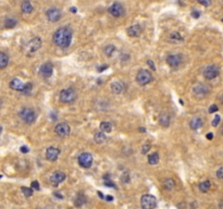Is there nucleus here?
I'll use <instances>...</instances> for the list:
<instances>
[{"label": "nucleus", "mask_w": 223, "mask_h": 209, "mask_svg": "<svg viewBox=\"0 0 223 209\" xmlns=\"http://www.w3.org/2000/svg\"><path fill=\"white\" fill-rule=\"evenodd\" d=\"M77 161H79V165L82 168L88 169L92 165V156L89 152H82L77 158Z\"/></svg>", "instance_id": "nucleus-8"}, {"label": "nucleus", "mask_w": 223, "mask_h": 209, "mask_svg": "<svg viewBox=\"0 0 223 209\" xmlns=\"http://www.w3.org/2000/svg\"><path fill=\"white\" fill-rule=\"evenodd\" d=\"M197 2L200 3L201 5L204 7H209L211 5V0H197Z\"/></svg>", "instance_id": "nucleus-37"}, {"label": "nucleus", "mask_w": 223, "mask_h": 209, "mask_svg": "<svg viewBox=\"0 0 223 209\" xmlns=\"http://www.w3.org/2000/svg\"><path fill=\"white\" fill-rule=\"evenodd\" d=\"M53 195L56 196V197H57V198H59V199H62V198H63V196L61 195V194L57 193V192H54V193H53Z\"/></svg>", "instance_id": "nucleus-47"}, {"label": "nucleus", "mask_w": 223, "mask_h": 209, "mask_svg": "<svg viewBox=\"0 0 223 209\" xmlns=\"http://www.w3.org/2000/svg\"><path fill=\"white\" fill-rule=\"evenodd\" d=\"M210 186H211L210 181H204V182H201L200 184H199V190H200L202 193H207V192L209 191Z\"/></svg>", "instance_id": "nucleus-31"}, {"label": "nucleus", "mask_w": 223, "mask_h": 209, "mask_svg": "<svg viewBox=\"0 0 223 209\" xmlns=\"http://www.w3.org/2000/svg\"><path fill=\"white\" fill-rule=\"evenodd\" d=\"M159 162V154L158 152H152L151 155L148 156V163L151 166H155Z\"/></svg>", "instance_id": "nucleus-28"}, {"label": "nucleus", "mask_w": 223, "mask_h": 209, "mask_svg": "<svg viewBox=\"0 0 223 209\" xmlns=\"http://www.w3.org/2000/svg\"><path fill=\"white\" fill-rule=\"evenodd\" d=\"M70 132H71V128L66 122L59 123L54 128V133L57 134L59 137H65V136H68L70 134Z\"/></svg>", "instance_id": "nucleus-11"}, {"label": "nucleus", "mask_w": 223, "mask_h": 209, "mask_svg": "<svg viewBox=\"0 0 223 209\" xmlns=\"http://www.w3.org/2000/svg\"><path fill=\"white\" fill-rule=\"evenodd\" d=\"M76 92L70 87V88H64L60 92V101L64 103H71L76 99Z\"/></svg>", "instance_id": "nucleus-4"}, {"label": "nucleus", "mask_w": 223, "mask_h": 209, "mask_svg": "<svg viewBox=\"0 0 223 209\" xmlns=\"http://www.w3.org/2000/svg\"><path fill=\"white\" fill-rule=\"evenodd\" d=\"M20 118L26 124H32L37 119V114L32 108H23L20 111Z\"/></svg>", "instance_id": "nucleus-3"}, {"label": "nucleus", "mask_w": 223, "mask_h": 209, "mask_svg": "<svg viewBox=\"0 0 223 209\" xmlns=\"http://www.w3.org/2000/svg\"><path fill=\"white\" fill-rule=\"evenodd\" d=\"M33 90V84H32V83H26V84H25L24 90H23V92H22V93H24V94L28 95V94H30L31 90Z\"/></svg>", "instance_id": "nucleus-35"}, {"label": "nucleus", "mask_w": 223, "mask_h": 209, "mask_svg": "<svg viewBox=\"0 0 223 209\" xmlns=\"http://www.w3.org/2000/svg\"><path fill=\"white\" fill-rule=\"evenodd\" d=\"M151 81H152V75L149 71L145 70V69H141V70L138 71V73L136 75V82L139 85L145 86V85L149 84Z\"/></svg>", "instance_id": "nucleus-5"}, {"label": "nucleus", "mask_w": 223, "mask_h": 209, "mask_svg": "<svg viewBox=\"0 0 223 209\" xmlns=\"http://www.w3.org/2000/svg\"><path fill=\"white\" fill-rule=\"evenodd\" d=\"M201 126H202V119H201V118L195 117V118H193V119L190 120L189 128L192 129V130L196 131V130H198V129H200Z\"/></svg>", "instance_id": "nucleus-21"}, {"label": "nucleus", "mask_w": 223, "mask_h": 209, "mask_svg": "<svg viewBox=\"0 0 223 209\" xmlns=\"http://www.w3.org/2000/svg\"><path fill=\"white\" fill-rule=\"evenodd\" d=\"M109 13L111 14L113 18H121L124 15V7L120 2H114L113 5H111L108 9Z\"/></svg>", "instance_id": "nucleus-10"}, {"label": "nucleus", "mask_w": 223, "mask_h": 209, "mask_svg": "<svg viewBox=\"0 0 223 209\" xmlns=\"http://www.w3.org/2000/svg\"><path fill=\"white\" fill-rule=\"evenodd\" d=\"M43 45V41L39 37H34L32 39L27 41L23 46V52L27 57H32L37 52V50L41 47Z\"/></svg>", "instance_id": "nucleus-2"}, {"label": "nucleus", "mask_w": 223, "mask_h": 209, "mask_svg": "<svg viewBox=\"0 0 223 209\" xmlns=\"http://www.w3.org/2000/svg\"><path fill=\"white\" fill-rule=\"evenodd\" d=\"M209 93H210V88L207 86V85H204V84L196 85L193 88V94L196 98H201V99H202V98L207 97V95H208Z\"/></svg>", "instance_id": "nucleus-9"}, {"label": "nucleus", "mask_w": 223, "mask_h": 209, "mask_svg": "<svg viewBox=\"0 0 223 209\" xmlns=\"http://www.w3.org/2000/svg\"><path fill=\"white\" fill-rule=\"evenodd\" d=\"M183 61V58L181 54H169L166 57V63H168L171 68H176L179 67Z\"/></svg>", "instance_id": "nucleus-13"}, {"label": "nucleus", "mask_w": 223, "mask_h": 209, "mask_svg": "<svg viewBox=\"0 0 223 209\" xmlns=\"http://www.w3.org/2000/svg\"><path fill=\"white\" fill-rule=\"evenodd\" d=\"M217 177L219 179H223V167H220L217 171Z\"/></svg>", "instance_id": "nucleus-41"}, {"label": "nucleus", "mask_w": 223, "mask_h": 209, "mask_svg": "<svg viewBox=\"0 0 223 209\" xmlns=\"http://www.w3.org/2000/svg\"><path fill=\"white\" fill-rule=\"evenodd\" d=\"M9 63V57L5 52H0V69H5Z\"/></svg>", "instance_id": "nucleus-26"}, {"label": "nucleus", "mask_w": 223, "mask_h": 209, "mask_svg": "<svg viewBox=\"0 0 223 209\" xmlns=\"http://www.w3.org/2000/svg\"><path fill=\"white\" fill-rule=\"evenodd\" d=\"M32 188L35 191H39V183L37 182V181H33L32 182Z\"/></svg>", "instance_id": "nucleus-40"}, {"label": "nucleus", "mask_w": 223, "mask_h": 209, "mask_svg": "<svg viewBox=\"0 0 223 209\" xmlns=\"http://www.w3.org/2000/svg\"><path fill=\"white\" fill-rule=\"evenodd\" d=\"M220 122H221V117L220 116H219V114H215V119L212 120V126H218V125L220 124Z\"/></svg>", "instance_id": "nucleus-36"}, {"label": "nucleus", "mask_w": 223, "mask_h": 209, "mask_svg": "<svg viewBox=\"0 0 223 209\" xmlns=\"http://www.w3.org/2000/svg\"><path fill=\"white\" fill-rule=\"evenodd\" d=\"M52 73H53V67H52V64L50 62L44 63V64L40 67L39 74H40L43 77H45V79L50 77V76L52 75Z\"/></svg>", "instance_id": "nucleus-14"}, {"label": "nucleus", "mask_w": 223, "mask_h": 209, "mask_svg": "<svg viewBox=\"0 0 223 209\" xmlns=\"http://www.w3.org/2000/svg\"><path fill=\"white\" fill-rule=\"evenodd\" d=\"M99 128L105 133H110L112 131V124L110 122H108V121H102L100 123V125H99Z\"/></svg>", "instance_id": "nucleus-24"}, {"label": "nucleus", "mask_w": 223, "mask_h": 209, "mask_svg": "<svg viewBox=\"0 0 223 209\" xmlns=\"http://www.w3.org/2000/svg\"><path fill=\"white\" fill-rule=\"evenodd\" d=\"M219 108H218L217 105H211L209 108V113H215V112H218Z\"/></svg>", "instance_id": "nucleus-39"}, {"label": "nucleus", "mask_w": 223, "mask_h": 209, "mask_svg": "<svg viewBox=\"0 0 223 209\" xmlns=\"http://www.w3.org/2000/svg\"><path fill=\"white\" fill-rule=\"evenodd\" d=\"M138 131H139V132H143V133H144V132H145V129H144V128H139V129H138Z\"/></svg>", "instance_id": "nucleus-51"}, {"label": "nucleus", "mask_w": 223, "mask_h": 209, "mask_svg": "<svg viewBox=\"0 0 223 209\" xmlns=\"http://www.w3.org/2000/svg\"><path fill=\"white\" fill-rule=\"evenodd\" d=\"M179 103H181V105L183 106V105H184V101H183L182 99H179Z\"/></svg>", "instance_id": "nucleus-52"}, {"label": "nucleus", "mask_w": 223, "mask_h": 209, "mask_svg": "<svg viewBox=\"0 0 223 209\" xmlns=\"http://www.w3.org/2000/svg\"><path fill=\"white\" fill-rule=\"evenodd\" d=\"M106 69H108V65H101V67H98V71H99V72H102V71H105Z\"/></svg>", "instance_id": "nucleus-45"}, {"label": "nucleus", "mask_w": 223, "mask_h": 209, "mask_svg": "<svg viewBox=\"0 0 223 209\" xmlns=\"http://www.w3.org/2000/svg\"><path fill=\"white\" fill-rule=\"evenodd\" d=\"M222 22H223V19H222Z\"/></svg>", "instance_id": "nucleus-55"}, {"label": "nucleus", "mask_w": 223, "mask_h": 209, "mask_svg": "<svg viewBox=\"0 0 223 209\" xmlns=\"http://www.w3.org/2000/svg\"><path fill=\"white\" fill-rule=\"evenodd\" d=\"M141 205L143 209H155L157 207V198L150 194L143 195L141 198Z\"/></svg>", "instance_id": "nucleus-6"}, {"label": "nucleus", "mask_w": 223, "mask_h": 209, "mask_svg": "<svg viewBox=\"0 0 223 209\" xmlns=\"http://www.w3.org/2000/svg\"><path fill=\"white\" fill-rule=\"evenodd\" d=\"M206 137H207V139H209V141H211V139H213V134H212L211 132H210V133H208V134H207V135H206Z\"/></svg>", "instance_id": "nucleus-48"}, {"label": "nucleus", "mask_w": 223, "mask_h": 209, "mask_svg": "<svg viewBox=\"0 0 223 209\" xmlns=\"http://www.w3.org/2000/svg\"><path fill=\"white\" fill-rule=\"evenodd\" d=\"M60 149L57 147H49L46 150V158L49 161H56L60 156Z\"/></svg>", "instance_id": "nucleus-15"}, {"label": "nucleus", "mask_w": 223, "mask_h": 209, "mask_svg": "<svg viewBox=\"0 0 223 209\" xmlns=\"http://www.w3.org/2000/svg\"><path fill=\"white\" fill-rule=\"evenodd\" d=\"M149 149H150V144H145L144 146H143V148H141V154L146 155L147 152H149Z\"/></svg>", "instance_id": "nucleus-38"}, {"label": "nucleus", "mask_w": 223, "mask_h": 209, "mask_svg": "<svg viewBox=\"0 0 223 209\" xmlns=\"http://www.w3.org/2000/svg\"><path fill=\"white\" fill-rule=\"evenodd\" d=\"M98 195H99V197H100V198H105V196H103L102 194H101V192H99V191H98Z\"/></svg>", "instance_id": "nucleus-50"}, {"label": "nucleus", "mask_w": 223, "mask_h": 209, "mask_svg": "<svg viewBox=\"0 0 223 209\" xmlns=\"http://www.w3.org/2000/svg\"><path fill=\"white\" fill-rule=\"evenodd\" d=\"M221 132H222V134H223V126H222V130H221Z\"/></svg>", "instance_id": "nucleus-54"}, {"label": "nucleus", "mask_w": 223, "mask_h": 209, "mask_svg": "<svg viewBox=\"0 0 223 209\" xmlns=\"http://www.w3.org/2000/svg\"><path fill=\"white\" fill-rule=\"evenodd\" d=\"M221 103H223V96H222V98H221Z\"/></svg>", "instance_id": "nucleus-53"}, {"label": "nucleus", "mask_w": 223, "mask_h": 209, "mask_svg": "<svg viewBox=\"0 0 223 209\" xmlns=\"http://www.w3.org/2000/svg\"><path fill=\"white\" fill-rule=\"evenodd\" d=\"M61 15H62V13H61L60 9L57 8V7H51V8H49L46 12L47 19L50 22H58L61 19Z\"/></svg>", "instance_id": "nucleus-12"}, {"label": "nucleus", "mask_w": 223, "mask_h": 209, "mask_svg": "<svg viewBox=\"0 0 223 209\" xmlns=\"http://www.w3.org/2000/svg\"><path fill=\"white\" fill-rule=\"evenodd\" d=\"M190 14H192V16H193L194 19H198L199 16H200V13H199V12H198V11H197V10H193V11H192V13H190Z\"/></svg>", "instance_id": "nucleus-42"}, {"label": "nucleus", "mask_w": 223, "mask_h": 209, "mask_svg": "<svg viewBox=\"0 0 223 209\" xmlns=\"http://www.w3.org/2000/svg\"><path fill=\"white\" fill-rule=\"evenodd\" d=\"M219 74H220V69L215 64L208 65V67H206L204 70V77L207 80H209V81L210 80L215 79Z\"/></svg>", "instance_id": "nucleus-7"}, {"label": "nucleus", "mask_w": 223, "mask_h": 209, "mask_svg": "<svg viewBox=\"0 0 223 209\" xmlns=\"http://www.w3.org/2000/svg\"><path fill=\"white\" fill-rule=\"evenodd\" d=\"M22 191H23V194H24L26 197H30V196L33 195V188H22Z\"/></svg>", "instance_id": "nucleus-34"}, {"label": "nucleus", "mask_w": 223, "mask_h": 209, "mask_svg": "<svg viewBox=\"0 0 223 209\" xmlns=\"http://www.w3.org/2000/svg\"><path fill=\"white\" fill-rule=\"evenodd\" d=\"M10 87H11V90H13L23 92V90H24V88H25V84L20 79H16V77H15V79L11 80Z\"/></svg>", "instance_id": "nucleus-19"}, {"label": "nucleus", "mask_w": 223, "mask_h": 209, "mask_svg": "<svg viewBox=\"0 0 223 209\" xmlns=\"http://www.w3.org/2000/svg\"><path fill=\"white\" fill-rule=\"evenodd\" d=\"M94 141H95L96 143H98V144L105 143V142L107 141V136H106V134H105V132H102V131L97 132V133L94 135Z\"/></svg>", "instance_id": "nucleus-22"}, {"label": "nucleus", "mask_w": 223, "mask_h": 209, "mask_svg": "<svg viewBox=\"0 0 223 209\" xmlns=\"http://www.w3.org/2000/svg\"><path fill=\"white\" fill-rule=\"evenodd\" d=\"M171 122V119H170V116L166 112H161L160 116H159V124L162 126V128H168Z\"/></svg>", "instance_id": "nucleus-20"}, {"label": "nucleus", "mask_w": 223, "mask_h": 209, "mask_svg": "<svg viewBox=\"0 0 223 209\" xmlns=\"http://www.w3.org/2000/svg\"><path fill=\"white\" fill-rule=\"evenodd\" d=\"M170 39L174 43H176V41H183V37L181 36V34L177 32H173L170 34Z\"/></svg>", "instance_id": "nucleus-32"}, {"label": "nucleus", "mask_w": 223, "mask_h": 209, "mask_svg": "<svg viewBox=\"0 0 223 209\" xmlns=\"http://www.w3.org/2000/svg\"><path fill=\"white\" fill-rule=\"evenodd\" d=\"M72 36H73V32L71 30V27L63 26L58 28L53 33L52 41H53L54 45L60 48H68L72 41Z\"/></svg>", "instance_id": "nucleus-1"}, {"label": "nucleus", "mask_w": 223, "mask_h": 209, "mask_svg": "<svg viewBox=\"0 0 223 209\" xmlns=\"http://www.w3.org/2000/svg\"><path fill=\"white\" fill-rule=\"evenodd\" d=\"M130 174H128V172H124V173L121 175V181H122V183H125V184H128V183H130Z\"/></svg>", "instance_id": "nucleus-33"}, {"label": "nucleus", "mask_w": 223, "mask_h": 209, "mask_svg": "<svg viewBox=\"0 0 223 209\" xmlns=\"http://www.w3.org/2000/svg\"><path fill=\"white\" fill-rule=\"evenodd\" d=\"M147 64H148V67H149L152 71L156 70V67H155V64H154V61H151V60H148V61H147Z\"/></svg>", "instance_id": "nucleus-43"}, {"label": "nucleus", "mask_w": 223, "mask_h": 209, "mask_svg": "<svg viewBox=\"0 0 223 209\" xmlns=\"http://www.w3.org/2000/svg\"><path fill=\"white\" fill-rule=\"evenodd\" d=\"M21 9H22V12L25 14H30L33 12V5H31L30 1H24V2L21 5Z\"/></svg>", "instance_id": "nucleus-23"}, {"label": "nucleus", "mask_w": 223, "mask_h": 209, "mask_svg": "<svg viewBox=\"0 0 223 209\" xmlns=\"http://www.w3.org/2000/svg\"><path fill=\"white\" fill-rule=\"evenodd\" d=\"M103 52H105L106 56L111 57L112 54L115 52V46H114V45H107V46L105 47V49H103Z\"/></svg>", "instance_id": "nucleus-30"}, {"label": "nucleus", "mask_w": 223, "mask_h": 209, "mask_svg": "<svg viewBox=\"0 0 223 209\" xmlns=\"http://www.w3.org/2000/svg\"><path fill=\"white\" fill-rule=\"evenodd\" d=\"M16 24H18V22H16L15 19H13V18H7V19L5 20V28H13V27L16 26Z\"/></svg>", "instance_id": "nucleus-27"}, {"label": "nucleus", "mask_w": 223, "mask_h": 209, "mask_svg": "<svg viewBox=\"0 0 223 209\" xmlns=\"http://www.w3.org/2000/svg\"><path fill=\"white\" fill-rule=\"evenodd\" d=\"M174 186H175V182H174V180L171 179V178H168V179H166L163 181V188H166V190L171 191L174 188Z\"/></svg>", "instance_id": "nucleus-25"}, {"label": "nucleus", "mask_w": 223, "mask_h": 209, "mask_svg": "<svg viewBox=\"0 0 223 209\" xmlns=\"http://www.w3.org/2000/svg\"><path fill=\"white\" fill-rule=\"evenodd\" d=\"M65 180V174L61 171H56L50 177V182L53 186H58L60 183H62Z\"/></svg>", "instance_id": "nucleus-16"}, {"label": "nucleus", "mask_w": 223, "mask_h": 209, "mask_svg": "<svg viewBox=\"0 0 223 209\" xmlns=\"http://www.w3.org/2000/svg\"><path fill=\"white\" fill-rule=\"evenodd\" d=\"M126 32H128V35L131 36V37H138L143 32V26L139 24L132 25L126 30Z\"/></svg>", "instance_id": "nucleus-18"}, {"label": "nucleus", "mask_w": 223, "mask_h": 209, "mask_svg": "<svg viewBox=\"0 0 223 209\" xmlns=\"http://www.w3.org/2000/svg\"><path fill=\"white\" fill-rule=\"evenodd\" d=\"M70 11H71V12H73V13H75V12H76V8H75V7H72V8L70 9Z\"/></svg>", "instance_id": "nucleus-49"}, {"label": "nucleus", "mask_w": 223, "mask_h": 209, "mask_svg": "<svg viewBox=\"0 0 223 209\" xmlns=\"http://www.w3.org/2000/svg\"><path fill=\"white\" fill-rule=\"evenodd\" d=\"M105 199H106L107 201H113V197H112L111 195H107L106 197H105Z\"/></svg>", "instance_id": "nucleus-46"}, {"label": "nucleus", "mask_w": 223, "mask_h": 209, "mask_svg": "<svg viewBox=\"0 0 223 209\" xmlns=\"http://www.w3.org/2000/svg\"><path fill=\"white\" fill-rule=\"evenodd\" d=\"M86 201H87L86 197H85L83 194H79V195L76 196L75 203H74V204H75L76 207H82L83 205L85 204V203H86Z\"/></svg>", "instance_id": "nucleus-29"}, {"label": "nucleus", "mask_w": 223, "mask_h": 209, "mask_svg": "<svg viewBox=\"0 0 223 209\" xmlns=\"http://www.w3.org/2000/svg\"><path fill=\"white\" fill-rule=\"evenodd\" d=\"M110 87H111V92L113 93V94H115V95H120V94L124 93L125 90H126V85L121 81L113 82V83L110 85Z\"/></svg>", "instance_id": "nucleus-17"}, {"label": "nucleus", "mask_w": 223, "mask_h": 209, "mask_svg": "<svg viewBox=\"0 0 223 209\" xmlns=\"http://www.w3.org/2000/svg\"><path fill=\"white\" fill-rule=\"evenodd\" d=\"M20 150H21V152H23V154H26V152H28V147L27 146H22L21 148H20Z\"/></svg>", "instance_id": "nucleus-44"}]
</instances>
